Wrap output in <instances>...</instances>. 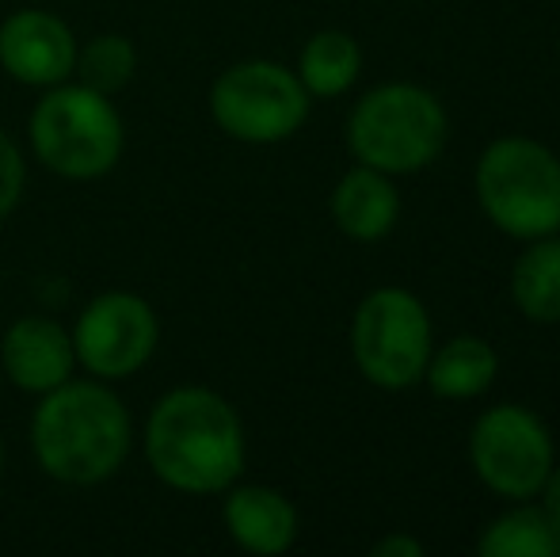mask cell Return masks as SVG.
Here are the masks:
<instances>
[{
  "mask_svg": "<svg viewBox=\"0 0 560 557\" xmlns=\"http://www.w3.org/2000/svg\"><path fill=\"white\" fill-rule=\"evenodd\" d=\"M141 446L156 481L187 497L225 492L244 474L248 459L236 409L207 386L168 390L149 413Z\"/></svg>",
  "mask_w": 560,
  "mask_h": 557,
  "instance_id": "1",
  "label": "cell"
},
{
  "mask_svg": "<svg viewBox=\"0 0 560 557\" xmlns=\"http://www.w3.org/2000/svg\"><path fill=\"white\" fill-rule=\"evenodd\" d=\"M133 423L118 394L100 379H69L43 394L31 417V451L61 485H104L126 466Z\"/></svg>",
  "mask_w": 560,
  "mask_h": 557,
  "instance_id": "2",
  "label": "cell"
},
{
  "mask_svg": "<svg viewBox=\"0 0 560 557\" xmlns=\"http://www.w3.org/2000/svg\"><path fill=\"white\" fill-rule=\"evenodd\" d=\"M38 164L61 179H100L126 149V127L115 100L81 81L46 89L27 123Z\"/></svg>",
  "mask_w": 560,
  "mask_h": 557,
  "instance_id": "3",
  "label": "cell"
},
{
  "mask_svg": "<svg viewBox=\"0 0 560 557\" xmlns=\"http://www.w3.org/2000/svg\"><path fill=\"white\" fill-rule=\"evenodd\" d=\"M446 146V112L435 92L420 84H377L347 119V149L359 164L389 176L420 172Z\"/></svg>",
  "mask_w": 560,
  "mask_h": 557,
  "instance_id": "4",
  "label": "cell"
},
{
  "mask_svg": "<svg viewBox=\"0 0 560 557\" xmlns=\"http://www.w3.org/2000/svg\"><path fill=\"white\" fill-rule=\"evenodd\" d=\"M477 202L500 233L538 241L560 230V161L534 138H495L477 161Z\"/></svg>",
  "mask_w": 560,
  "mask_h": 557,
  "instance_id": "5",
  "label": "cell"
},
{
  "mask_svg": "<svg viewBox=\"0 0 560 557\" xmlns=\"http://www.w3.org/2000/svg\"><path fill=\"white\" fill-rule=\"evenodd\" d=\"M431 344L428 305L405 287H377L359 302L351 321V356L359 374L377 390H408L423 382Z\"/></svg>",
  "mask_w": 560,
  "mask_h": 557,
  "instance_id": "6",
  "label": "cell"
},
{
  "mask_svg": "<svg viewBox=\"0 0 560 557\" xmlns=\"http://www.w3.org/2000/svg\"><path fill=\"white\" fill-rule=\"evenodd\" d=\"M313 96L294 69L252 58L229 66L210 89V115L218 130L248 146H275L294 138L310 119Z\"/></svg>",
  "mask_w": 560,
  "mask_h": 557,
  "instance_id": "7",
  "label": "cell"
},
{
  "mask_svg": "<svg viewBox=\"0 0 560 557\" xmlns=\"http://www.w3.org/2000/svg\"><path fill=\"white\" fill-rule=\"evenodd\" d=\"M469 462L485 489L503 500H534L553 469L549 428L526 405H495L469 431Z\"/></svg>",
  "mask_w": 560,
  "mask_h": 557,
  "instance_id": "8",
  "label": "cell"
},
{
  "mask_svg": "<svg viewBox=\"0 0 560 557\" xmlns=\"http://www.w3.org/2000/svg\"><path fill=\"white\" fill-rule=\"evenodd\" d=\"M161 344L156 310L130 290H107L92 298L73 325L77 363L100 382L133 379Z\"/></svg>",
  "mask_w": 560,
  "mask_h": 557,
  "instance_id": "9",
  "label": "cell"
},
{
  "mask_svg": "<svg viewBox=\"0 0 560 557\" xmlns=\"http://www.w3.org/2000/svg\"><path fill=\"white\" fill-rule=\"evenodd\" d=\"M77 35L46 8H20L0 23V69L27 89H54L73 77Z\"/></svg>",
  "mask_w": 560,
  "mask_h": 557,
  "instance_id": "10",
  "label": "cell"
},
{
  "mask_svg": "<svg viewBox=\"0 0 560 557\" xmlns=\"http://www.w3.org/2000/svg\"><path fill=\"white\" fill-rule=\"evenodd\" d=\"M73 333L61 321L27 313L8 325L4 344H0V371L23 394H50L61 382L73 379Z\"/></svg>",
  "mask_w": 560,
  "mask_h": 557,
  "instance_id": "11",
  "label": "cell"
},
{
  "mask_svg": "<svg viewBox=\"0 0 560 557\" xmlns=\"http://www.w3.org/2000/svg\"><path fill=\"white\" fill-rule=\"evenodd\" d=\"M222 520L229 538L259 557L287 554L298 538V508L271 485H229Z\"/></svg>",
  "mask_w": 560,
  "mask_h": 557,
  "instance_id": "12",
  "label": "cell"
},
{
  "mask_svg": "<svg viewBox=\"0 0 560 557\" xmlns=\"http://www.w3.org/2000/svg\"><path fill=\"white\" fill-rule=\"evenodd\" d=\"M400 218V195L393 187L389 172H377L370 164H354L332 192V222L351 241H382Z\"/></svg>",
  "mask_w": 560,
  "mask_h": 557,
  "instance_id": "13",
  "label": "cell"
},
{
  "mask_svg": "<svg viewBox=\"0 0 560 557\" xmlns=\"http://www.w3.org/2000/svg\"><path fill=\"white\" fill-rule=\"evenodd\" d=\"M495 374H500V356L492 344L480 336H454L446 348L431 351L423 382L443 402H469V397L488 394Z\"/></svg>",
  "mask_w": 560,
  "mask_h": 557,
  "instance_id": "14",
  "label": "cell"
},
{
  "mask_svg": "<svg viewBox=\"0 0 560 557\" xmlns=\"http://www.w3.org/2000/svg\"><path fill=\"white\" fill-rule=\"evenodd\" d=\"M485 557H560V523L541 504L518 500V508L495 515L477 538Z\"/></svg>",
  "mask_w": 560,
  "mask_h": 557,
  "instance_id": "15",
  "label": "cell"
},
{
  "mask_svg": "<svg viewBox=\"0 0 560 557\" xmlns=\"http://www.w3.org/2000/svg\"><path fill=\"white\" fill-rule=\"evenodd\" d=\"M511 298L523 310V317L538 325H557L560 321V237L530 241L523 256L511 268Z\"/></svg>",
  "mask_w": 560,
  "mask_h": 557,
  "instance_id": "16",
  "label": "cell"
},
{
  "mask_svg": "<svg viewBox=\"0 0 560 557\" xmlns=\"http://www.w3.org/2000/svg\"><path fill=\"white\" fill-rule=\"evenodd\" d=\"M294 73L313 100L343 96L362 73V50L347 31H317L298 54Z\"/></svg>",
  "mask_w": 560,
  "mask_h": 557,
  "instance_id": "17",
  "label": "cell"
},
{
  "mask_svg": "<svg viewBox=\"0 0 560 557\" xmlns=\"http://www.w3.org/2000/svg\"><path fill=\"white\" fill-rule=\"evenodd\" d=\"M138 73V50L126 35H100L92 43L77 46V61H73V77L89 89L115 96Z\"/></svg>",
  "mask_w": 560,
  "mask_h": 557,
  "instance_id": "18",
  "label": "cell"
},
{
  "mask_svg": "<svg viewBox=\"0 0 560 557\" xmlns=\"http://www.w3.org/2000/svg\"><path fill=\"white\" fill-rule=\"evenodd\" d=\"M27 184V161H23L20 146L0 130V222L15 210Z\"/></svg>",
  "mask_w": 560,
  "mask_h": 557,
  "instance_id": "19",
  "label": "cell"
},
{
  "mask_svg": "<svg viewBox=\"0 0 560 557\" xmlns=\"http://www.w3.org/2000/svg\"><path fill=\"white\" fill-rule=\"evenodd\" d=\"M428 546L420 543V538H412V535H389V538H382V543H374V557H420Z\"/></svg>",
  "mask_w": 560,
  "mask_h": 557,
  "instance_id": "20",
  "label": "cell"
},
{
  "mask_svg": "<svg viewBox=\"0 0 560 557\" xmlns=\"http://www.w3.org/2000/svg\"><path fill=\"white\" fill-rule=\"evenodd\" d=\"M541 508H546L549 515L560 523V466L553 462V469H549V477H546V485H541Z\"/></svg>",
  "mask_w": 560,
  "mask_h": 557,
  "instance_id": "21",
  "label": "cell"
},
{
  "mask_svg": "<svg viewBox=\"0 0 560 557\" xmlns=\"http://www.w3.org/2000/svg\"><path fill=\"white\" fill-rule=\"evenodd\" d=\"M0 474H4V443H0Z\"/></svg>",
  "mask_w": 560,
  "mask_h": 557,
  "instance_id": "22",
  "label": "cell"
},
{
  "mask_svg": "<svg viewBox=\"0 0 560 557\" xmlns=\"http://www.w3.org/2000/svg\"><path fill=\"white\" fill-rule=\"evenodd\" d=\"M0 379H4V371H0Z\"/></svg>",
  "mask_w": 560,
  "mask_h": 557,
  "instance_id": "23",
  "label": "cell"
}]
</instances>
